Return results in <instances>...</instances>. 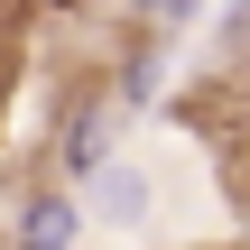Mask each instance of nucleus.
<instances>
[{
	"instance_id": "f03ea898",
	"label": "nucleus",
	"mask_w": 250,
	"mask_h": 250,
	"mask_svg": "<svg viewBox=\"0 0 250 250\" xmlns=\"http://www.w3.org/2000/svg\"><path fill=\"white\" fill-rule=\"evenodd\" d=\"M102 204H111L121 223H139V176H111V195H102Z\"/></svg>"
},
{
	"instance_id": "7ed1b4c3",
	"label": "nucleus",
	"mask_w": 250,
	"mask_h": 250,
	"mask_svg": "<svg viewBox=\"0 0 250 250\" xmlns=\"http://www.w3.org/2000/svg\"><path fill=\"white\" fill-rule=\"evenodd\" d=\"M139 9H167V19H186V9H195V0H139Z\"/></svg>"
},
{
	"instance_id": "f257e3e1",
	"label": "nucleus",
	"mask_w": 250,
	"mask_h": 250,
	"mask_svg": "<svg viewBox=\"0 0 250 250\" xmlns=\"http://www.w3.org/2000/svg\"><path fill=\"white\" fill-rule=\"evenodd\" d=\"M65 241H74V204L65 195H37L28 223H19V250H65Z\"/></svg>"
}]
</instances>
